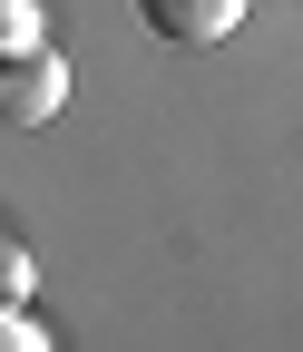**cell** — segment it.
Instances as JSON below:
<instances>
[{
    "label": "cell",
    "mask_w": 303,
    "mask_h": 352,
    "mask_svg": "<svg viewBox=\"0 0 303 352\" xmlns=\"http://www.w3.org/2000/svg\"><path fill=\"white\" fill-rule=\"evenodd\" d=\"M245 10H254V0H137V20H147L157 39H186V50H205V39L245 30Z\"/></svg>",
    "instance_id": "2"
},
{
    "label": "cell",
    "mask_w": 303,
    "mask_h": 352,
    "mask_svg": "<svg viewBox=\"0 0 303 352\" xmlns=\"http://www.w3.org/2000/svg\"><path fill=\"white\" fill-rule=\"evenodd\" d=\"M69 98V69L49 50H10L0 59V127H39V118H59Z\"/></svg>",
    "instance_id": "1"
}]
</instances>
